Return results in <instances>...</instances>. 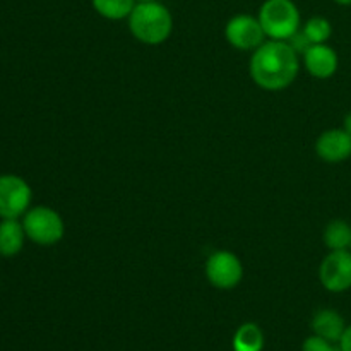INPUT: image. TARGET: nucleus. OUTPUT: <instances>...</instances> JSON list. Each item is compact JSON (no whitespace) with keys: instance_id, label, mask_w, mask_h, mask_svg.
Instances as JSON below:
<instances>
[{"instance_id":"412c9836","label":"nucleus","mask_w":351,"mask_h":351,"mask_svg":"<svg viewBox=\"0 0 351 351\" xmlns=\"http://www.w3.org/2000/svg\"><path fill=\"white\" fill-rule=\"evenodd\" d=\"M332 2L339 3V5H351V0H332Z\"/></svg>"},{"instance_id":"f03ea898","label":"nucleus","mask_w":351,"mask_h":351,"mask_svg":"<svg viewBox=\"0 0 351 351\" xmlns=\"http://www.w3.org/2000/svg\"><path fill=\"white\" fill-rule=\"evenodd\" d=\"M129 29L137 41L144 45H161L173 31L170 9L156 2H137L129 16Z\"/></svg>"},{"instance_id":"a211bd4d","label":"nucleus","mask_w":351,"mask_h":351,"mask_svg":"<svg viewBox=\"0 0 351 351\" xmlns=\"http://www.w3.org/2000/svg\"><path fill=\"white\" fill-rule=\"evenodd\" d=\"M288 43H290V47L293 48L295 51H297L298 55H304L305 51L308 50V48L312 47V43H311V40H308L307 36H305L304 34V31H298V33H295L293 36L290 38V40H288Z\"/></svg>"},{"instance_id":"1a4fd4ad","label":"nucleus","mask_w":351,"mask_h":351,"mask_svg":"<svg viewBox=\"0 0 351 351\" xmlns=\"http://www.w3.org/2000/svg\"><path fill=\"white\" fill-rule=\"evenodd\" d=\"M315 153L326 163H343L351 156V136L345 129L324 130L315 141Z\"/></svg>"},{"instance_id":"dca6fc26","label":"nucleus","mask_w":351,"mask_h":351,"mask_svg":"<svg viewBox=\"0 0 351 351\" xmlns=\"http://www.w3.org/2000/svg\"><path fill=\"white\" fill-rule=\"evenodd\" d=\"M302 31L311 40L312 45H321L328 43V40L332 34V26L326 17L314 16L302 26Z\"/></svg>"},{"instance_id":"20e7f679","label":"nucleus","mask_w":351,"mask_h":351,"mask_svg":"<svg viewBox=\"0 0 351 351\" xmlns=\"http://www.w3.org/2000/svg\"><path fill=\"white\" fill-rule=\"evenodd\" d=\"M27 240L40 247H51L65 235V223L60 213L48 206H34L23 216Z\"/></svg>"},{"instance_id":"9d476101","label":"nucleus","mask_w":351,"mask_h":351,"mask_svg":"<svg viewBox=\"0 0 351 351\" xmlns=\"http://www.w3.org/2000/svg\"><path fill=\"white\" fill-rule=\"evenodd\" d=\"M304 65L315 79H329L336 74L339 65L338 53L328 43L312 45L304 53Z\"/></svg>"},{"instance_id":"7ed1b4c3","label":"nucleus","mask_w":351,"mask_h":351,"mask_svg":"<svg viewBox=\"0 0 351 351\" xmlns=\"http://www.w3.org/2000/svg\"><path fill=\"white\" fill-rule=\"evenodd\" d=\"M259 23L269 40L288 41L302 29V16L293 0H264Z\"/></svg>"},{"instance_id":"f3484780","label":"nucleus","mask_w":351,"mask_h":351,"mask_svg":"<svg viewBox=\"0 0 351 351\" xmlns=\"http://www.w3.org/2000/svg\"><path fill=\"white\" fill-rule=\"evenodd\" d=\"M302 351H341V350H339V345L336 346V343L328 341V339L321 338V336L317 335H312L304 341V345H302Z\"/></svg>"},{"instance_id":"ddd939ff","label":"nucleus","mask_w":351,"mask_h":351,"mask_svg":"<svg viewBox=\"0 0 351 351\" xmlns=\"http://www.w3.org/2000/svg\"><path fill=\"white\" fill-rule=\"evenodd\" d=\"M233 351H263L264 332L256 322H245L235 331L232 339Z\"/></svg>"},{"instance_id":"423d86ee","label":"nucleus","mask_w":351,"mask_h":351,"mask_svg":"<svg viewBox=\"0 0 351 351\" xmlns=\"http://www.w3.org/2000/svg\"><path fill=\"white\" fill-rule=\"evenodd\" d=\"M206 278L218 290H233L243 280V264L230 250L213 252L206 261Z\"/></svg>"},{"instance_id":"0eeeda50","label":"nucleus","mask_w":351,"mask_h":351,"mask_svg":"<svg viewBox=\"0 0 351 351\" xmlns=\"http://www.w3.org/2000/svg\"><path fill=\"white\" fill-rule=\"evenodd\" d=\"M321 285L331 293H343L351 288V250H331L319 267Z\"/></svg>"},{"instance_id":"4468645a","label":"nucleus","mask_w":351,"mask_h":351,"mask_svg":"<svg viewBox=\"0 0 351 351\" xmlns=\"http://www.w3.org/2000/svg\"><path fill=\"white\" fill-rule=\"evenodd\" d=\"M322 239L329 250L351 249V226L343 219H332L324 228Z\"/></svg>"},{"instance_id":"aec40b11","label":"nucleus","mask_w":351,"mask_h":351,"mask_svg":"<svg viewBox=\"0 0 351 351\" xmlns=\"http://www.w3.org/2000/svg\"><path fill=\"white\" fill-rule=\"evenodd\" d=\"M343 129H345L346 132H348L351 136V112L345 117V120H343Z\"/></svg>"},{"instance_id":"6e6552de","label":"nucleus","mask_w":351,"mask_h":351,"mask_svg":"<svg viewBox=\"0 0 351 351\" xmlns=\"http://www.w3.org/2000/svg\"><path fill=\"white\" fill-rule=\"evenodd\" d=\"M225 38L237 50H256L266 41V33L259 23V17L250 14H237L226 23Z\"/></svg>"},{"instance_id":"f8f14e48","label":"nucleus","mask_w":351,"mask_h":351,"mask_svg":"<svg viewBox=\"0 0 351 351\" xmlns=\"http://www.w3.org/2000/svg\"><path fill=\"white\" fill-rule=\"evenodd\" d=\"M27 237L23 221L19 219H0V257H16L23 252Z\"/></svg>"},{"instance_id":"9b49d317","label":"nucleus","mask_w":351,"mask_h":351,"mask_svg":"<svg viewBox=\"0 0 351 351\" xmlns=\"http://www.w3.org/2000/svg\"><path fill=\"white\" fill-rule=\"evenodd\" d=\"M311 328L314 335L338 345L346 329V322L343 315L338 311H335V308H321L312 317Z\"/></svg>"},{"instance_id":"4be33fe9","label":"nucleus","mask_w":351,"mask_h":351,"mask_svg":"<svg viewBox=\"0 0 351 351\" xmlns=\"http://www.w3.org/2000/svg\"><path fill=\"white\" fill-rule=\"evenodd\" d=\"M136 2H156V0H136Z\"/></svg>"},{"instance_id":"f257e3e1","label":"nucleus","mask_w":351,"mask_h":351,"mask_svg":"<svg viewBox=\"0 0 351 351\" xmlns=\"http://www.w3.org/2000/svg\"><path fill=\"white\" fill-rule=\"evenodd\" d=\"M250 77L266 91H281L293 84L300 71L298 53L288 41L269 40L250 57Z\"/></svg>"},{"instance_id":"6ab92c4d","label":"nucleus","mask_w":351,"mask_h":351,"mask_svg":"<svg viewBox=\"0 0 351 351\" xmlns=\"http://www.w3.org/2000/svg\"><path fill=\"white\" fill-rule=\"evenodd\" d=\"M339 350L341 351H351V324L346 326L345 332H343L341 339H339Z\"/></svg>"},{"instance_id":"39448f33","label":"nucleus","mask_w":351,"mask_h":351,"mask_svg":"<svg viewBox=\"0 0 351 351\" xmlns=\"http://www.w3.org/2000/svg\"><path fill=\"white\" fill-rule=\"evenodd\" d=\"M33 202V189L16 173H0V219H19Z\"/></svg>"},{"instance_id":"2eb2a0df","label":"nucleus","mask_w":351,"mask_h":351,"mask_svg":"<svg viewBox=\"0 0 351 351\" xmlns=\"http://www.w3.org/2000/svg\"><path fill=\"white\" fill-rule=\"evenodd\" d=\"M96 14L108 21L129 19L130 12L136 7V0H91Z\"/></svg>"}]
</instances>
